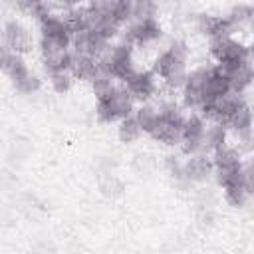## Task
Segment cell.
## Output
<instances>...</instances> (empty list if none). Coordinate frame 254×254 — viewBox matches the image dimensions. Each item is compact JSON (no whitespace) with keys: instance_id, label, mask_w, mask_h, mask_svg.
Instances as JSON below:
<instances>
[{"instance_id":"cell-1","label":"cell","mask_w":254,"mask_h":254,"mask_svg":"<svg viewBox=\"0 0 254 254\" xmlns=\"http://www.w3.org/2000/svg\"><path fill=\"white\" fill-rule=\"evenodd\" d=\"M40 48L42 54H50V52H60V50H69L71 44V34L67 24L64 22L62 14L50 12L46 18H42L40 22Z\"/></svg>"},{"instance_id":"cell-2","label":"cell","mask_w":254,"mask_h":254,"mask_svg":"<svg viewBox=\"0 0 254 254\" xmlns=\"http://www.w3.org/2000/svg\"><path fill=\"white\" fill-rule=\"evenodd\" d=\"M97 65H99L101 71L109 73L113 79H119V81L125 83V81L135 73L131 46L119 42V44L107 48L105 54H103L101 58H97Z\"/></svg>"},{"instance_id":"cell-3","label":"cell","mask_w":254,"mask_h":254,"mask_svg":"<svg viewBox=\"0 0 254 254\" xmlns=\"http://www.w3.org/2000/svg\"><path fill=\"white\" fill-rule=\"evenodd\" d=\"M133 111H135V101L125 87H117L109 97L97 99V107H95V115L101 123L127 119L133 115Z\"/></svg>"},{"instance_id":"cell-4","label":"cell","mask_w":254,"mask_h":254,"mask_svg":"<svg viewBox=\"0 0 254 254\" xmlns=\"http://www.w3.org/2000/svg\"><path fill=\"white\" fill-rule=\"evenodd\" d=\"M210 56L218 65H230L250 60V48L234 38H214L210 40Z\"/></svg>"},{"instance_id":"cell-5","label":"cell","mask_w":254,"mask_h":254,"mask_svg":"<svg viewBox=\"0 0 254 254\" xmlns=\"http://www.w3.org/2000/svg\"><path fill=\"white\" fill-rule=\"evenodd\" d=\"M204 119L198 115V113H190V115H185V121H183V127H181V141H179V147L185 155H196V153H202V133H204Z\"/></svg>"},{"instance_id":"cell-6","label":"cell","mask_w":254,"mask_h":254,"mask_svg":"<svg viewBox=\"0 0 254 254\" xmlns=\"http://www.w3.org/2000/svg\"><path fill=\"white\" fill-rule=\"evenodd\" d=\"M187 58H189V48L183 40H175L167 50L159 54L153 65V73L159 77H167L175 69L187 67Z\"/></svg>"},{"instance_id":"cell-7","label":"cell","mask_w":254,"mask_h":254,"mask_svg":"<svg viewBox=\"0 0 254 254\" xmlns=\"http://www.w3.org/2000/svg\"><path fill=\"white\" fill-rule=\"evenodd\" d=\"M163 30L159 26V22L155 18L151 20H139V22H129L125 26V32H123V44L127 46H147V44H153L161 38Z\"/></svg>"},{"instance_id":"cell-8","label":"cell","mask_w":254,"mask_h":254,"mask_svg":"<svg viewBox=\"0 0 254 254\" xmlns=\"http://www.w3.org/2000/svg\"><path fill=\"white\" fill-rule=\"evenodd\" d=\"M208 71H210V65L204 64L194 67L190 73H187V81L183 85V101L189 109L198 111V107L202 105V91H204Z\"/></svg>"},{"instance_id":"cell-9","label":"cell","mask_w":254,"mask_h":254,"mask_svg":"<svg viewBox=\"0 0 254 254\" xmlns=\"http://www.w3.org/2000/svg\"><path fill=\"white\" fill-rule=\"evenodd\" d=\"M2 40H4V48L12 54H24L32 48V36L30 30L18 22V20H8L2 26Z\"/></svg>"},{"instance_id":"cell-10","label":"cell","mask_w":254,"mask_h":254,"mask_svg":"<svg viewBox=\"0 0 254 254\" xmlns=\"http://www.w3.org/2000/svg\"><path fill=\"white\" fill-rule=\"evenodd\" d=\"M71 46L75 54H85L97 60L105 54V50L109 48V42L91 30H81L71 34Z\"/></svg>"},{"instance_id":"cell-11","label":"cell","mask_w":254,"mask_h":254,"mask_svg":"<svg viewBox=\"0 0 254 254\" xmlns=\"http://www.w3.org/2000/svg\"><path fill=\"white\" fill-rule=\"evenodd\" d=\"M196 28H198L200 34L208 36L210 40H214V38H232V34L238 32L226 16H214V14H198Z\"/></svg>"},{"instance_id":"cell-12","label":"cell","mask_w":254,"mask_h":254,"mask_svg":"<svg viewBox=\"0 0 254 254\" xmlns=\"http://www.w3.org/2000/svg\"><path fill=\"white\" fill-rule=\"evenodd\" d=\"M226 79H228V87H230V93H238L242 95L244 89L252 83V77H254V69H252V64L250 60L246 62H238V64H230V65H220Z\"/></svg>"},{"instance_id":"cell-13","label":"cell","mask_w":254,"mask_h":254,"mask_svg":"<svg viewBox=\"0 0 254 254\" xmlns=\"http://www.w3.org/2000/svg\"><path fill=\"white\" fill-rule=\"evenodd\" d=\"M125 89L129 91V95L133 97V101H147L155 95L157 91V83H155V73L153 71H135L127 81H125Z\"/></svg>"},{"instance_id":"cell-14","label":"cell","mask_w":254,"mask_h":254,"mask_svg":"<svg viewBox=\"0 0 254 254\" xmlns=\"http://www.w3.org/2000/svg\"><path fill=\"white\" fill-rule=\"evenodd\" d=\"M212 161L206 153H196L190 155L185 163H183V177L185 181L190 183H202L212 175Z\"/></svg>"},{"instance_id":"cell-15","label":"cell","mask_w":254,"mask_h":254,"mask_svg":"<svg viewBox=\"0 0 254 254\" xmlns=\"http://www.w3.org/2000/svg\"><path fill=\"white\" fill-rule=\"evenodd\" d=\"M226 93H230V87H228V79H226L222 67L218 64L210 65V71H208V77H206V83H204V91H202V103L220 99Z\"/></svg>"},{"instance_id":"cell-16","label":"cell","mask_w":254,"mask_h":254,"mask_svg":"<svg viewBox=\"0 0 254 254\" xmlns=\"http://www.w3.org/2000/svg\"><path fill=\"white\" fill-rule=\"evenodd\" d=\"M71 58H73V52H71V50H60V52L42 54V65H44V71H46L48 75L62 73V71H69Z\"/></svg>"},{"instance_id":"cell-17","label":"cell","mask_w":254,"mask_h":254,"mask_svg":"<svg viewBox=\"0 0 254 254\" xmlns=\"http://www.w3.org/2000/svg\"><path fill=\"white\" fill-rule=\"evenodd\" d=\"M97 69H99V65H97V60H95V58L85 56V54H75V52H73L71 65H69L71 77L91 81V77L97 73Z\"/></svg>"},{"instance_id":"cell-18","label":"cell","mask_w":254,"mask_h":254,"mask_svg":"<svg viewBox=\"0 0 254 254\" xmlns=\"http://www.w3.org/2000/svg\"><path fill=\"white\" fill-rule=\"evenodd\" d=\"M210 161H212V169H214V171L240 169V167L244 165V163H242V159H240V151H238V149H234V147H228V145H224V147H220V149L212 151Z\"/></svg>"},{"instance_id":"cell-19","label":"cell","mask_w":254,"mask_h":254,"mask_svg":"<svg viewBox=\"0 0 254 254\" xmlns=\"http://www.w3.org/2000/svg\"><path fill=\"white\" fill-rule=\"evenodd\" d=\"M181 127H183V125L169 123V121H165V119L159 117L155 129H153L149 135H151L155 141L163 143V145H179V141H181Z\"/></svg>"},{"instance_id":"cell-20","label":"cell","mask_w":254,"mask_h":254,"mask_svg":"<svg viewBox=\"0 0 254 254\" xmlns=\"http://www.w3.org/2000/svg\"><path fill=\"white\" fill-rule=\"evenodd\" d=\"M226 135H228V131L220 123H210L208 127H204V133H202V153L216 151V149L224 147L226 145Z\"/></svg>"},{"instance_id":"cell-21","label":"cell","mask_w":254,"mask_h":254,"mask_svg":"<svg viewBox=\"0 0 254 254\" xmlns=\"http://www.w3.org/2000/svg\"><path fill=\"white\" fill-rule=\"evenodd\" d=\"M0 69H2L12 81L24 77V75L30 71L26 60H24L20 54H12V52L6 54V58H4V62H2V65H0Z\"/></svg>"},{"instance_id":"cell-22","label":"cell","mask_w":254,"mask_h":254,"mask_svg":"<svg viewBox=\"0 0 254 254\" xmlns=\"http://www.w3.org/2000/svg\"><path fill=\"white\" fill-rule=\"evenodd\" d=\"M133 119L137 121L141 133H151V131L155 129L157 121H159V111H157L153 105H149V103H141V105L133 111Z\"/></svg>"},{"instance_id":"cell-23","label":"cell","mask_w":254,"mask_h":254,"mask_svg":"<svg viewBox=\"0 0 254 254\" xmlns=\"http://www.w3.org/2000/svg\"><path fill=\"white\" fill-rule=\"evenodd\" d=\"M91 89H93V93H95V97L97 99H103V97H109L117 87H115V79L109 75V73H105V71H101V69H97V73L91 77Z\"/></svg>"},{"instance_id":"cell-24","label":"cell","mask_w":254,"mask_h":254,"mask_svg":"<svg viewBox=\"0 0 254 254\" xmlns=\"http://www.w3.org/2000/svg\"><path fill=\"white\" fill-rule=\"evenodd\" d=\"M117 135H119V141H121V143H135V141L141 137V129H139L137 121L133 119V115L119 121Z\"/></svg>"},{"instance_id":"cell-25","label":"cell","mask_w":254,"mask_h":254,"mask_svg":"<svg viewBox=\"0 0 254 254\" xmlns=\"http://www.w3.org/2000/svg\"><path fill=\"white\" fill-rule=\"evenodd\" d=\"M252 14H254V10H252V6L250 4H234L232 8H230V12L226 14V18L232 22V26L238 30V28H242L244 24H248L250 20H252Z\"/></svg>"},{"instance_id":"cell-26","label":"cell","mask_w":254,"mask_h":254,"mask_svg":"<svg viewBox=\"0 0 254 254\" xmlns=\"http://www.w3.org/2000/svg\"><path fill=\"white\" fill-rule=\"evenodd\" d=\"M224 198H226V202H228L230 206L242 208V206H246V202H248V198H250V192H248L242 185H232V187L224 189Z\"/></svg>"},{"instance_id":"cell-27","label":"cell","mask_w":254,"mask_h":254,"mask_svg":"<svg viewBox=\"0 0 254 254\" xmlns=\"http://www.w3.org/2000/svg\"><path fill=\"white\" fill-rule=\"evenodd\" d=\"M157 14V6L153 2L141 0V2H131V22L139 20H151Z\"/></svg>"},{"instance_id":"cell-28","label":"cell","mask_w":254,"mask_h":254,"mask_svg":"<svg viewBox=\"0 0 254 254\" xmlns=\"http://www.w3.org/2000/svg\"><path fill=\"white\" fill-rule=\"evenodd\" d=\"M12 83H14V87H16L20 93H26V95L36 93V91L42 87L40 77H38L36 73H32V71H28L24 77H20V79H16V81H12Z\"/></svg>"},{"instance_id":"cell-29","label":"cell","mask_w":254,"mask_h":254,"mask_svg":"<svg viewBox=\"0 0 254 254\" xmlns=\"http://www.w3.org/2000/svg\"><path fill=\"white\" fill-rule=\"evenodd\" d=\"M50 83L54 87L56 93H65L71 89V83H73V77L69 71H62V73H54L50 75Z\"/></svg>"},{"instance_id":"cell-30","label":"cell","mask_w":254,"mask_h":254,"mask_svg":"<svg viewBox=\"0 0 254 254\" xmlns=\"http://www.w3.org/2000/svg\"><path fill=\"white\" fill-rule=\"evenodd\" d=\"M165 79V85L169 87V89H183V85H185V81H187V67H183V69H175V71H171L167 77H163Z\"/></svg>"},{"instance_id":"cell-31","label":"cell","mask_w":254,"mask_h":254,"mask_svg":"<svg viewBox=\"0 0 254 254\" xmlns=\"http://www.w3.org/2000/svg\"><path fill=\"white\" fill-rule=\"evenodd\" d=\"M6 54H8V50L4 48V44H0V65H2V62H4V58H6Z\"/></svg>"}]
</instances>
